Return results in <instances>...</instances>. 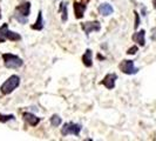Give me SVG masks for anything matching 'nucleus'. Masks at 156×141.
<instances>
[{"instance_id": "f257e3e1", "label": "nucleus", "mask_w": 156, "mask_h": 141, "mask_svg": "<svg viewBox=\"0 0 156 141\" xmlns=\"http://www.w3.org/2000/svg\"><path fill=\"white\" fill-rule=\"evenodd\" d=\"M30 14H31V2L30 1H23L16 7L14 19H16L19 23L26 24Z\"/></svg>"}, {"instance_id": "f03ea898", "label": "nucleus", "mask_w": 156, "mask_h": 141, "mask_svg": "<svg viewBox=\"0 0 156 141\" xmlns=\"http://www.w3.org/2000/svg\"><path fill=\"white\" fill-rule=\"evenodd\" d=\"M19 85H20V77L13 74L0 86V92L4 95H8L12 92H14L16 88L19 87Z\"/></svg>"}, {"instance_id": "7ed1b4c3", "label": "nucleus", "mask_w": 156, "mask_h": 141, "mask_svg": "<svg viewBox=\"0 0 156 141\" xmlns=\"http://www.w3.org/2000/svg\"><path fill=\"white\" fill-rule=\"evenodd\" d=\"M2 61L6 68H20L23 65V61L21 58L12 53H4L2 54Z\"/></svg>"}, {"instance_id": "20e7f679", "label": "nucleus", "mask_w": 156, "mask_h": 141, "mask_svg": "<svg viewBox=\"0 0 156 141\" xmlns=\"http://www.w3.org/2000/svg\"><path fill=\"white\" fill-rule=\"evenodd\" d=\"M6 40H11V41H19L21 40V35L19 33L11 31L8 28V24H4L0 27V44L6 41Z\"/></svg>"}, {"instance_id": "39448f33", "label": "nucleus", "mask_w": 156, "mask_h": 141, "mask_svg": "<svg viewBox=\"0 0 156 141\" xmlns=\"http://www.w3.org/2000/svg\"><path fill=\"white\" fill-rule=\"evenodd\" d=\"M82 129V126L80 124H75V122H66L63 127L61 128V134L63 136H67L69 134H73L75 136H79L80 135V132Z\"/></svg>"}, {"instance_id": "423d86ee", "label": "nucleus", "mask_w": 156, "mask_h": 141, "mask_svg": "<svg viewBox=\"0 0 156 141\" xmlns=\"http://www.w3.org/2000/svg\"><path fill=\"white\" fill-rule=\"evenodd\" d=\"M119 68L121 70L122 73L128 74V75H133L139 72V68L135 67L133 60H122L119 65Z\"/></svg>"}, {"instance_id": "0eeeda50", "label": "nucleus", "mask_w": 156, "mask_h": 141, "mask_svg": "<svg viewBox=\"0 0 156 141\" xmlns=\"http://www.w3.org/2000/svg\"><path fill=\"white\" fill-rule=\"evenodd\" d=\"M81 28L82 31L86 33V35H89L92 32H99L101 30V24L98 20L94 21H86V23L81 24Z\"/></svg>"}, {"instance_id": "6e6552de", "label": "nucleus", "mask_w": 156, "mask_h": 141, "mask_svg": "<svg viewBox=\"0 0 156 141\" xmlns=\"http://www.w3.org/2000/svg\"><path fill=\"white\" fill-rule=\"evenodd\" d=\"M89 0H79V1H74L73 4V8H74V14L76 19H81L83 16V13L86 12L87 4Z\"/></svg>"}, {"instance_id": "1a4fd4ad", "label": "nucleus", "mask_w": 156, "mask_h": 141, "mask_svg": "<svg viewBox=\"0 0 156 141\" xmlns=\"http://www.w3.org/2000/svg\"><path fill=\"white\" fill-rule=\"evenodd\" d=\"M116 80H117V75L115 73H108L105 78L102 79V81L100 84L103 85L107 89H114V88H115V82H116Z\"/></svg>"}, {"instance_id": "9d476101", "label": "nucleus", "mask_w": 156, "mask_h": 141, "mask_svg": "<svg viewBox=\"0 0 156 141\" xmlns=\"http://www.w3.org/2000/svg\"><path fill=\"white\" fill-rule=\"evenodd\" d=\"M23 119L25 122H27L30 126L32 127H35V126L39 125V122L41 121V119L38 118L37 115H34L33 113H30V112H26L23 114Z\"/></svg>"}, {"instance_id": "9b49d317", "label": "nucleus", "mask_w": 156, "mask_h": 141, "mask_svg": "<svg viewBox=\"0 0 156 141\" xmlns=\"http://www.w3.org/2000/svg\"><path fill=\"white\" fill-rule=\"evenodd\" d=\"M144 37H146V31L144 30H141V31L134 33L132 39H133V41L137 42L140 46H144L146 45V38Z\"/></svg>"}, {"instance_id": "f8f14e48", "label": "nucleus", "mask_w": 156, "mask_h": 141, "mask_svg": "<svg viewBox=\"0 0 156 141\" xmlns=\"http://www.w3.org/2000/svg\"><path fill=\"white\" fill-rule=\"evenodd\" d=\"M113 12H114V8H113V6H112L110 4H108V2H103V4H101V5L99 6V13L103 16H110Z\"/></svg>"}, {"instance_id": "ddd939ff", "label": "nucleus", "mask_w": 156, "mask_h": 141, "mask_svg": "<svg viewBox=\"0 0 156 141\" xmlns=\"http://www.w3.org/2000/svg\"><path fill=\"white\" fill-rule=\"evenodd\" d=\"M81 60H82V63H83L86 67H92V66H93V59H92V49L87 48L86 52H85V54L82 55V58H81Z\"/></svg>"}, {"instance_id": "4468645a", "label": "nucleus", "mask_w": 156, "mask_h": 141, "mask_svg": "<svg viewBox=\"0 0 156 141\" xmlns=\"http://www.w3.org/2000/svg\"><path fill=\"white\" fill-rule=\"evenodd\" d=\"M44 26H45V24H44V19H42V12L39 11V13H38V19L35 20V23L32 25V30L41 31V30H44Z\"/></svg>"}, {"instance_id": "2eb2a0df", "label": "nucleus", "mask_w": 156, "mask_h": 141, "mask_svg": "<svg viewBox=\"0 0 156 141\" xmlns=\"http://www.w3.org/2000/svg\"><path fill=\"white\" fill-rule=\"evenodd\" d=\"M60 12H62V14H61V20H62V23L67 21V19H68V14H67V2H63V1L61 2Z\"/></svg>"}, {"instance_id": "dca6fc26", "label": "nucleus", "mask_w": 156, "mask_h": 141, "mask_svg": "<svg viewBox=\"0 0 156 141\" xmlns=\"http://www.w3.org/2000/svg\"><path fill=\"white\" fill-rule=\"evenodd\" d=\"M12 120H16V117L13 115V114H1L0 113V122H2V124H6L8 121H12Z\"/></svg>"}, {"instance_id": "f3484780", "label": "nucleus", "mask_w": 156, "mask_h": 141, "mask_svg": "<svg viewBox=\"0 0 156 141\" xmlns=\"http://www.w3.org/2000/svg\"><path fill=\"white\" fill-rule=\"evenodd\" d=\"M51 125L53 126V127H58V126L61 125V122H62V120H61V118L59 117V115H56V114H54V115H52V118H51Z\"/></svg>"}, {"instance_id": "a211bd4d", "label": "nucleus", "mask_w": 156, "mask_h": 141, "mask_svg": "<svg viewBox=\"0 0 156 141\" xmlns=\"http://www.w3.org/2000/svg\"><path fill=\"white\" fill-rule=\"evenodd\" d=\"M139 51V47L137 46H132L130 48H128V51H127V54H132V55H134V54H136V52Z\"/></svg>"}, {"instance_id": "6ab92c4d", "label": "nucleus", "mask_w": 156, "mask_h": 141, "mask_svg": "<svg viewBox=\"0 0 156 141\" xmlns=\"http://www.w3.org/2000/svg\"><path fill=\"white\" fill-rule=\"evenodd\" d=\"M134 14H135V26H134V27L137 28V27H139V24H140V16H139V13H137L136 11L134 12Z\"/></svg>"}, {"instance_id": "aec40b11", "label": "nucleus", "mask_w": 156, "mask_h": 141, "mask_svg": "<svg viewBox=\"0 0 156 141\" xmlns=\"http://www.w3.org/2000/svg\"><path fill=\"white\" fill-rule=\"evenodd\" d=\"M153 5H154V8L156 9V0H153Z\"/></svg>"}, {"instance_id": "412c9836", "label": "nucleus", "mask_w": 156, "mask_h": 141, "mask_svg": "<svg viewBox=\"0 0 156 141\" xmlns=\"http://www.w3.org/2000/svg\"><path fill=\"white\" fill-rule=\"evenodd\" d=\"M0 19H1V8H0Z\"/></svg>"}]
</instances>
